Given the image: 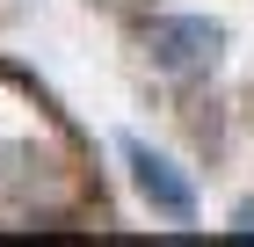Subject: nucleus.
Returning <instances> with one entry per match:
<instances>
[{"label": "nucleus", "mask_w": 254, "mask_h": 247, "mask_svg": "<svg viewBox=\"0 0 254 247\" xmlns=\"http://www.w3.org/2000/svg\"><path fill=\"white\" fill-rule=\"evenodd\" d=\"M124 160H131L138 196H145L160 218H175V226H189V218H196V189H189V174H182L167 153H153L145 138H124Z\"/></svg>", "instance_id": "obj_2"}, {"label": "nucleus", "mask_w": 254, "mask_h": 247, "mask_svg": "<svg viewBox=\"0 0 254 247\" xmlns=\"http://www.w3.org/2000/svg\"><path fill=\"white\" fill-rule=\"evenodd\" d=\"M145 51H153L160 73L189 80V73H211V66H218L225 29H218V22H203V15H160V22H145Z\"/></svg>", "instance_id": "obj_1"}, {"label": "nucleus", "mask_w": 254, "mask_h": 247, "mask_svg": "<svg viewBox=\"0 0 254 247\" xmlns=\"http://www.w3.org/2000/svg\"><path fill=\"white\" fill-rule=\"evenodd\" d=\"M233 233H254V204H240V211H233Z\"/></svg>", "instance_id": "obj_3"}]
</instances>
